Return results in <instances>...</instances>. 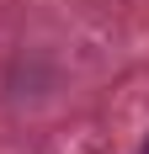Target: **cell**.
Instances as JSON below:
<instances>
[{
	"label": "cell",
	"instance_id": "6da1fadb",
	"mask_svg": "<svg viewBox=\"0 0 149 154\" xmlns=\"http://www.w3.org/2000/svg\"><path fill=\"white\" fill-rule=\"evenodd\" d=\"M144 154H149V143H144Z\"/></svg>",
	"mask_w": 149,
	"mask_h": 154
}]
</instances>
